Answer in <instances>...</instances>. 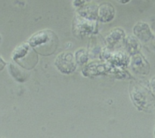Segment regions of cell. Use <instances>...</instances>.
Returning a JSON list of instances; mask_svg holds the SVG:
<instances>
[{
	"instance_id": "obj_1",
	"label": "cell",
	"mask_w": 155,
	"mask_h": 138,
	"mask_svg": "<svg viewBox=\"0 0 155 138\" xmlns=\"http://www.w3.org/2000/svg\"><path fill=\"white\" fill-rule=\"evenodd\" d=\"M28 43L38 54L50 56L56 51L59 41L54 32L45 30L33 34L29 39Z\"/></svg>"
},
{
	"instance_id": "obj_2",
	"label": "cell",
	"mask_w": 155,
	"mask_h": 138,
	"mask_svg": "<svg viewBox=\"0 0 155 138\" xmlns=\"http://www.w3.org/2000/svg\"><path fill=\"white\" fill-rule=\"evenodd\" d=\"M54 64L58 71L64 74H70L74 72L77 65L75 56L69 52L60 53L55 59Z\"/></svg>"
},
{
	"instance_id": "obj_3",
	"label": "cell",
	"mask_w": 155,
	"mask_h": 138,
	"mask_svg": "<svg viewBox=\"0 0 155 138\" xmlns=\"http://www.w3.org/2000/svg\"><path fill=\"white\" fill-rule=\"evenodd\" d=\"M95 25L96 24L92 19L81 16L74 21V31L77 33V36H86L95 30Z\"/></svg>"
},
{
	"instance_id": "obj_4",
	"label": "cell",
	"mask_w": 155,
	"mask_h": 138,
	"mask_svg": "<svg viewBox=\"0 0 155 138\" xmlns=\"http://www.w3.org/2000/svg\"><path fill=\"white\" fill-rule=\"evenodd\" d=\"M148 91L142 86H134L133 89H131L132 100L137 108L140 110H143L147 108L148 105Z\"/></svg>"
},
{
	"instance_id": "obj_5",
	"label": "cell",
	"mask_w": 155,
	"mask_h": 138,
	"mask_svg": "<svg viewBox=\"0 0 155 138\" xmlns=\"http://www.w3.org/2000/svg\"><path fill=\"white\" fill-rule=\"evenodd\" d=\"M131 66L133 71L136 74L147 75L149 73V64L142 56H139L138 54L133 55L131 62Z\"/></svg>"
},
{
	"instance_id": "obj_6",
	"label": "cell",
	"mask_w": 155,
	"mask_h": 138,
	"mask_svg": "<svg viewBox=\"0 0 155 138\" xmlns=\"http://www.w3.org/2000/svg\"><path fill=\"white\" fill-rule=\"evenodd\" d=\"M133 32L136 37L143 42H148L153 37L148 24L145 22H139L133 28Z\"/></svg>"
},
{
	"instance_id": "obj_7",
	"label": "cell",
	"mask_w": 155,
	"mask_h": 138,
	"mask_svg": "<svg viewBox=\"0 0 155 138\" xmlns=\"http://www.w3.org/2000/svg\"><path fill=\"white\" fill-rule=\"evenodd\" d=\"M32 48L29 43H23L16 47L12 53V59L16 63L19 64L29 54L32 52Z\"/></svg>"
},
{
	"instance_id": "obj_8",
	"label": "cell",
	"mask_w": 155,
	"mask_h": 138,
	"mask_svg": "<svg viewBox=\"0 0 155 138\" xmlns=\"http://www.w3.org/2000/svg\"><path fill=\"white\" fill-rule=\"evenodd\" d=\"M114 8L110 4H103L100 5L98 11V19L102 22H108L114 18Z\"/></svg>"
},
{
	"instance_id": "obj_9",
	"label": "cell",
	"mask_w": 155,
	"mask_h": 138,
	"mask_svg": "<svg viewBox=\"0 0 155 138\" xmlns=\"http://www.w3.org/2000/svg\"><path fill=\"white\" fill-rule=\"evenodd\" d=\"M125 39V33L122 29L117 28L112 30L106 37V43L109 48H113L121 40Z\"/></svg>"
},
{
	"instance_id": "obj_10",
	"label": "cell",
	"mask_w": 155,
	"mask_h": 138,
	"mask_svg": "<svg viewBox=\"0 0 155 138\" xmlns=\"http://www.w3.org/2000/svg\"><path fill=\"white\" fill-rule=\"evenodd\" d=\"M125 45L127 52L130 55H136L138 54L141 49V45L139 43V40L134 36H128L125 38Z\"/></svg>"
},
{
	"instance_id": "obj_11",
	"label": "cell",
	"mask_w": 155,
	"mask_h": 138,
	"mask_svg": "<svg viewBox=\"0 0 155 138\" xmlns=\"http://www.w3.org/2000/svg\"><path fill=\"white\" fill-rule=\"evenodd\" d=\"M9 71L10 74H12V77L19 82H24L27 79L28 76L27 74L25 72V71L21 69V68L18 67L15 64L11 63L9 65Z\"/></svg>"
},
{
	"instance_id": "obj_12",
	"label": "cell",
	"mask_w": 155,
	"mask_h": 138,
	"mask_svg": "<svg viewBox=\"0 0 155 138\" xmlns=\"http://www.w3.org/2000/svg\"><path fill=\"white\" fill-rule=\"evenodd\" d=\"M106 69H107V67L104 64L94 62L86 66L84 71H83V73H84L85 74H89V75H98L104 72Z\"/></svg>"
},
{
	"instance_id": "obj_13",
	"label": "cell",
	"mask_w": 155,
	"mask_h": 138,
	"mask_svg": "<svg viewBox=\"0 0 155 138\" xmlns=\"http://www.w3.org/2000/svg\"><path fill=\"white\" fill-rule=\"evenodd\" d=\"M110 59V62L114 65H118V66H121V65H127L129 62L128 58L127 57L126 55L124 53H117V54H114L108 57Z\"/></svg>"
},
{
	"instance_id": "obj_14",
	"label": "cell",
	"mask_w": 155,
	"mask_h": 138,
	"mask_svg": "<svg viewBox=\"0 0 155 138\" xmlns=\"http://www.w3.org/2000/svg\"><path fill=\"white\" fill-rule=\"evenodd\" d=\"M75 59L77 64L83 65V64L86 63L88 62V59H89V56H88L87 52L85 49L78 50L76 52Z\"/></svg>"
},
{
	"instance_id": "obj_15",
	"label": "cell",
	"mask_w": 155,
	"mask_h": 138,
	"mask_svg": "<svg viewBox=\"0 0 155 138\" xmlns=\"http://www.w3.org/2000/svg\"><path fill=\"white\" fill-rule=\"evenodd\" d=\"M151 88H152V93L155 97V77L154 78H152V80H151Z\"/></svg>"
},
{
	"instance_id": "obj_16",
	"label": "cell",
	"mask_w": 155,
	"mask_h": 138,
	"mask_svg": "<svg viewBox=\"0 0 155 138\" xmlns=\"http://www.w3.org/2000/svg\"><path fill=\"white\" fill-rule=\"evenodd\" d=\"M5 65H6L5 62V61L3 60L1 57H0V71H1L2 70L5 68Z\"/></svg>"
},
{
	"instance_id": "obj_17",
	"label": "cell",
	"mask_w": 155,
	"mask_h": 138,
	"mask_svg": "<svg viewBox=\"0 0 155 138\" xmlns=\"http://www.w3.org/2000/svg\"><path fill=\"white\" fill-rule=\"evenodd\" d=\"M121 1H122L123 2H128L129 0H121Z\"/></svg>"
},
{
	"instance_id": "obj_18",
	"label": "cell",
	"mask_w": 155,
	"mask_h": 138,
	"mask_svg": "<svg viewBox=\"0 0 155 138\" xmlns=\"http://www.w3.org/2000/svg\"><path fill=\"white\" fill-rule=\"evenodd\" d=\"M1 42H2V36L1 35H0V43H1Z\"/></svg>"
}]
</instances>
